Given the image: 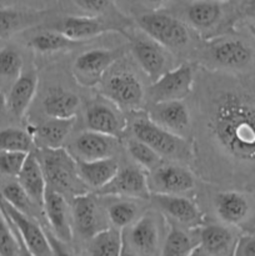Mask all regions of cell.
Masks as SVG:
<instances>
[{
	"instance_id": "ffe728a7",
	"label": "cell",
	"mask_w": 255,
	"mask_h": 256,
	"mask_svg": "<svg viewBox=\"0 0 255 256\" xmlns=\"http://www.w3.org/2000/svg\"><path fill=\"white\" fill-rule=\"evenodd\" d=\"M224 16V0H192L184 10L182 22L202 39L215 36Z\"/></svg>"
},
{
	"instance_id": "681fc988",
	"label": "cell",
	"mask_w": 255,
	"mask_h": 256,
	"mask_svg": "<svg viewBox=\"0 0 255 256\" xmlns=\"http://www.w3.org/2000/svg\"><path fill=\"white\" fill-rule=\"evenodd\" d=\"M249 30H250V34L252 35V38H254L255 40V25H249Z\"/></svg>"
},
{
	"instance_id": "5b68a950",
	"label": "cell",
	"mask_w": 255,
	"mask_h": 256,
	"mask_svg": "<svg viewBox=\"0 0 255 256\" xmlns=\"http://www.w3.org/2000/svg\"><path fill=\"white\" fill-rule=\"evenodd\" d=\"M34 152L39 160L49 189L60 192L65 198L70 196L72 199L90 192L79 178L76 160L66 149L36 148Z\"/></svg>"
},
{
	"instance_id": "f1b7e54d",
	"label": "cell",
	"mask_w": 255,
	"mask_h": 256,
	"mask_svg": "<svg viewBox=\"0 0 255 256\" xmlns=\"http://www.w3.org/2000/svg\"><path fill=\"white\" fill-rule=\"evenodd\" d=\"M105 198L109 199V202L104 206L109 225L122 232L136 222L148 210L145 208V202H145V200L114 196Z\"/></svg>"
},
{
	"instance_id": "bcb514c9",
	"label": "cell",
	"mask_w": 255,
	"mask_h": 256,
	"mask_svg": "<svg viewBox=\"0 0 255 256\" xmlns=\"http://www.w3.org/2000/svg\"><path fill=\"white\" fill-rule=\"evenodd\" d=\"M188 256H208V255L205 254V252H202V248H200L199 245H198V246L195 248V249L192 250V252H190V254L188 255Z\"/></svg>"
},
{
	"instance_id": "9c48e42d",
	"label": "cell",
	"mask_w": 255,
	"mask_h": 256,
	"mask_svg": "<svg viewBox=\"0 0 255 256\" xmlns=\"http://www.w3.org/2000/svg\"><path fill=\"white\" fill-rule=\"evenodd\" d=\"M166 220L156 212L148 209L136 222L124 232V244L136 256H159L166 236Z\"/></svg>"
},
{
	"instance_id": "60d3db41",
	"label": "cell",
	"mask_w": 255,
	"mask_h": 256,
	"mask_svg": "<svg viewBox=\"0 0 255 256\" xmlns=\"http://www.w3.org/2000/svg\"><path fill=\"white\" fill-rule=\"evenodd\" d=\"M44 229L45 232H46L48 240H49L50 242V246H52V256H78L76 252H75L74 250H72V248L70 246V244L58 239L46 226H44Z\"/></svg>"
},
{
	"instance_id": "2e32d148",
	"label": "cell",
	"mask_w": 255,
	"mask_h": 256,
	"mask_svg": "<svg viewBox=\"0 0 255 256\" xmlns=\"http://www.w3.org/2000/svg\"><path fill=\"white\" fill-rule=\"evenodd\" d=\"M146 115L158 126L192 142V112L185 100L149 104Z\"/></svg>"
},
{
	"instance_id": "7a4b0ae2",
	"label": "cell",
	"mask_w": 255,
	"mask_h": 256,
	"mask_svg": "<svg viewBox=\"0 0 255 256\" xmlns=\"http://www.w3.org/2000/svg\"><path fill=\"white\" fill-rule=\"evenodd\" d=\"M196 52L199 68L212 72L236 74L249 69L254 62L252 45L242 38L229 32L204 39Z\"/></svg>"
},
{
	"instance_id": "f907efd6",
	"label": "cell",
	"mask_w": 255,
	"mask_h": 256,
	"mask_svg": "<svg viewBox=\"0 0 255 256\" xmlns=\"http://www.w3.org/2000/svg\"><path fill=\"white\" fill-rule=\"evenodd\" d=\"M188 2H192V0H188Z\"/></svg>"
},
{
	"instance_id": "7dc6e473",
	"label": "cell",
	"mask_w": 255,
	"mask_h": 256,
	"mask_svg": "<svg viewBox=\"0 0 255 256\" xmlns=\"http://www.w3.org/2000/svg\"><path fill=\"white\" fill-rule=\"evenodd\" d=\"M122 256H136L134 254V252H132V250L129 249V248L126 246V245L124 244V248H122Z\"/></svg>"
},
{
	"instance_id": "83f0119b",
	"label": "cell",
	"mask_w": 255,
	"mask_h": 256,
	"mask_svg": "<svg viewBox=\"0 0 255 256\" xmlns=\"http://www.w3.org/2000/svg\"><path fill=\"white\" fill-rule=\"evenodd\" d=\"M26 38V46L40 55H52L60 52H72L78 48L84 46L86 42L72 40L64 34L46 28H36Z\"/></svg>"
},
{
	"instance_id": "52a82bcc",
	"label": "cell",
	"mask_w": 255,
	"mask_h": 256,
	"mask_svg": "<svg viewBox=\"0 0 255 256\" xmlns=\"http://www.w3.org/2000/svg\"><path fill=\"white\" fill-rule=\"evenodd\" d=\"M130 22L126 18L89 16V15H68L55 22H46L42 28L55 30L72 40L89 42L90 40L108 32L124 35L129 30Z\"/></svg>"
},
{
	"instance_id": "484cf974",
	"label": "cell",
	"mask_w": 255,
	"mask_h": 256,
	"mask_svg": "<svg viewBox=\"0 0 255 256\" xmlns=\"http://www.w3.org/2000/svg\"><path fill=\"white\" fill-rule=\"evenodd\" d=\"M75 122L76 119L46 118L36 125L30 124L26 129L34 138L35 145H38V148L59 149L64 148L62 145L69 138Z\"/></svg>"
},
{
	"instance_id": "1f68e13d",
	"label": "cell",
	"mask_w": 255,
	"mask_h": 256,
	"mask_svg": "<svg viewBox=\"0 0 255 256\" xmlns=\"http://www.w3.org/2000/svg\"><path fill=\"white\" fill-rule=\"evenodd\" d=\"M195 232L196 230H188L168 222L166 236L159 256L189 255L199 245V234Z\"/></svg>"
},
{
	"instance_id": "f6af8a7d",
	"label": "cell",
	"mask_w": 255,
	"mask_h": 256,
	"mask_svg": "<svg viewBox=\"0 0 255 256\" xmlns=\"http://www.w3.org/2000/svg\"><path fill=\"white\" fill-rule=\"evenodd\" d=\"M6 112V94L0 89V116Z\"/></svg>"
},
{
	"instance_id": "d6a6232c",
	"label": "cell",
	"mask_w": 255,
	"mask_h": 256,
	"mask_svg": "<svg viewBox=\"0 0 255 256\" xmlns=\"http://www.w3.org/2000/svg\"><path fill=\"white\" fill-rule=\"evenodd\" d=\"M25 68L24 55L19 46L6 44L0 46V89L6 94L12 82Z\"/></svg>"
},
{
	"instance_id": "7402d4cb",
	"label": "cell",
	"mask_w": 255,
	"mask_h": 256,
	"mask_svg": "<svg viewBox=\"0 0 255 256\" xmlns=\"http://www.w3.org/2000/svg\"><path fill=\"white\" fill-rule=\"evenodd\" d=\"M212 206L218 220L232 228H242L252 215V200L240 190L216 192L212 196Z\"/></svg>"
},
{
	"instance_id": "e575fe53",
	"label": "cell",
	"mask_w": 255,
	"mask_h": 256,
	"mask_svg": "<svg viewBox=\"0 0 255 256\" xmlns=\"http://www.w3.org/2000/svg\"><path fill=\"white\" fill-rule=\"evenodd\" d=\"M124 248L122 230L109 226L88 242L85 256H122Z\"/></svg>"
},
{
	"instance_id": "30bf717a",
	"label": "cell",
	"mask_w": 255,
	"mask_h": 256,
	"mask_svg": "<svg viewBox=\"0 0 255 256\" xmlns=\"http://www.w3.org/2000/svg\"><path fill=\"white\" fill-rule=\"evenodd\" d=\"M196 72L198 66L192 62H182L152 82L146 89V99L150 104L185 100L194 90Z\"/></svg>"
},
{
	"instance_id": "74e56055",
	"label": "cell",
	"mask_w": 255,
	"mask_h": 256,
	"mask_svg": "<svg viewBox=\"0 0 255 256\" xmlns=\"http://www.w3.org/2000/svg\"><path fill=\"white\" fill-rule=\"evenodd\" d=\"M74 4L79 8L84 15L89 16H106L124 19V15L116 8L115 0H74Z\"/></svg>"
},
{
	"instance_id": "ac0fdd59",
	"label": "cell",
	"mask_w": 255,
	"mask_h": 256,
	"mask_svg": "<svg viewBox=\"0 0 255 256\" xmlns=\"http://www.w3.org/2000/svg\"><path fill=\"white\" fill-rule=\"evenodd\" d=\"M94 194L102 198H129L149 202L152 192L148 185V172L138 165L120 166L110 182Z\"/></svg>"
},
{
	"instance_id": "ee69618b",
	"label": "cell",
	"mask_w": 255,
	"mask_h": 256,
	"mask_svg": "<svg viewBox=\"0 0 255 256\" xmlns=\"http://www.w3.org/2000/svg\"><path fill=\"white\" fill-rule=\"evenodd\" d=\"M144 2L145 4L152 6V10H158L162 6H164V5L166 4V2H169L170 0H144Z\"/></svg>"
},
{
	"instance_id": "8d00e7d4",
	"label": "cell",
	"mask_w": 255,
	"mask_h": 256,
	"mask_svg": "<svg viewBox=\"0 0 255 256\" xmlns=\"http://www.w3.org/2000/svg\"><path fill=\"white\" fill-rule=\"evenodd\" d=\"M125 149L128 154L132 158V162L144 169L146 172H152L155 168L159 166L162 162V158L158 152H155L149 145L142 142V140L136 139L134 136L128 138L125 142Z\"/></svg>"
},
{
	"instance_id": "cb8c5ba5",
	"label": "cell",
	"mask_w": 255,
	"mask_h": 256,
	"mask_svg": "<svg viewBox=\"0 0 255 256\" xmlns=\"http://www.w3.org/2000/svg\"><path fill=\"white\" fill-rule=\"evenodd\" d=\"M42 215L48 224V229L62 242H70L74 239L72 224V210L66 198L55 190L46 188L42 205Z\"/></svg>"
},
{
	"instance_id": "f546056e",
	"label": "cell",
	"mask_w": 255,
	"mask_h": 256,
	"mask_svg": "<svg viewBox=\"0 0 255 256\" xmlns=\"http://www.w3.org/2000/svg\"><path fill=\"white\" fill-rule=\"evenodd\" d=\"M120 164L118 156L106 159L94 160V162H82L76 160V169L79 178L89 190L98 192L110 182L119 170Z\"/></svg>"
},
{
	"instance_id": "6da1fadb",
	"label": "cell",
	"mask_w": 255,
	"mask_h": 256,
	"mask_svg": "<svg viewBox=\"0 0 255 256\" xmlns=\"http://www.w3.org/2000/svg\"><path fill=\"white\" fill-rule=\"evenodd\" d=\"M198 68L192 99V162L208 184L255 186V84Z\"/></svg>"
},
{
	"instance_id": "ab89813d",
	"label": "cell",
	"mask_w": 255,
	"mask_h": 256,
	"mask_svg": "<svg viewBox=\"0 0 255 256\" xmlns=\"http://www.w3.org/2000/svg\"><path fill=\"white\" fill-rule=\"evenodd\" d=\"M26 158V152L0 150V178H18Z\"/></svg>"
},
{
	"instance_id": "603a6c76",
	"label": "cell",
	"mask_w": 255,
	"mask_h": 256,
	"mask_svg": "<svg viewBox=\"0 0 255 256\" xmlns=\"http://www.w3.org/2000/svg\"><path fill=\"white\" fill-rule=\"evenodd\" d=\"M39 86L36 68L25 65L24 70L6 92V112L15 119H22L29 112Z\"/></svg>"
},
{
	"instance_id": "7c38bea8",
	"label": "cell",
	"mask_w": 255,
	"mask_h": 256,
	"mask_svg": "<svg viewBox=\"0 0 255 256\" xmlns=\"http://www.w3.org/2000/svg\"><path fill=\"white\" fill-rule=\"evenodd\" d=\"M70 210L72 232H76L86 242L110 226L104 206L99 202L96 194L89 192L72 198Z\"/></svg>"
},
{
	"instance_id": "9a60e30c",
	"label": "cell",
	"mask_w": 255,
	"mask_h": 256,
	"mask_svg": "<svg viewBox=\"0 0 255 256\" xmlns=\"http://www.w3.org/2000/svg\"><path fill=\"white\" fill-rule=\"evenodd\" d=\"M0 209L12 224L22 246L32 256H52L44 226L35 218L18 212L0 198Z\"/></svg>"
},
{
	"instance_id": "836d02e7",
	"label": "cell",
	"mask_w": 255,
	"mask_h": 256,
	"mask_svg": "<svg viewBox=\"0 0 255 256\" xmlns=\"http://www.w3.org/2000/svg\"><path fill=\"white\" fill-rule=\"evenodd\" d=\"M2 179L4 182L0 184V198L6 204H9L18 212L35 218V219L42 215V210L32 202L29 195L19 184L16 178H2Z\"/></svg>"
},
{
	"instance_id": "8fae6325",
	"label": "cell",
	"mask_w": 255,
	"mask_h": 256,
	"mask_svg": "<svg viewBox=\"0 0 255 256\" xmlns=\"http://www.w3.org/2000/svg\"><path fill=\"white\" fill-rule=\"evenodd\" d=\"M149 202L170 224L188 230H198L205 224V216L198 202L185 195L152 194Z\"/></svg>"
},
{
	"instance_id": "4fadbf2b",
	"label": "cell",
	"mask_w": 255,
	"mask_h": 256,
	"mask_svg": "<svg viewBox=\"0 0 255 256\" xmlns=\"http://www.w3.org/2000/svg\"><path fill=\"white\" fill-rule=\"evenodd\" d=\"M148 185L152 194L185 195L196 188L198 179L188 165L162 162L152 172H148Z\"/></svg>"
},
{
	"instance_id": "b9f144b4",
	"label": "cell",
	"mask_w": 255,
	"mask_h": 256,
	"mask_svg": "<svg viewBox=\"0 0 255 256\" xmlns=\"http://www.w3.org/2000/svg\"><path fill=\"white\" fill-rule=\"evenodd\" d=\"M234 256H255V234L240 235Z\"/></svg>"
},
{
	"instance_id": "7bdbcfd3",
	"label": "cell",
	"mask_w": 255,
	"mask_h": 256,
	"mask_svg": "<svg viewBox=\"0 0 255 256\" xmlns=\"http://www.w3.org/2000/svg\"><path fill=\"white\" fill-rule=\"evenodd\" d=\"M242 229L245 232H250V234H255V210L252 212V215L249 216V219L242 224Z\"/></svg>"
},
{
	"instance_id": "8992f818",
	"label": "cell",
	"mask_w": 255,
	"mask_h": 256,
	"mask_svg": "<svg viewBox=\"0 0 255 256\" xmlns=\"http://www.w3.org/2000/svg\"><path fill=\"white\" fill-rule=\"evenodd\" d=\"M140 32L162 45L170 54L182 55L192 44V29L179 18L168 12L152 10L135 19Z\"/></svg>"
},
{
	"instance_id": "ba28073f",
	"label": "cell",
	"mask_w": 255,
	"mask_h": 256,
	"mask_svg": "<svg viewBox=\"0 0 255 256\" xmlns=\"http://www.w3.org/2000/svg\"><path fill=\"white\" fill-rule=\"evenodd\" d=\"M129 46L94 48L78 55L72 64V75L80 86L94 88L102 82L110 68L126 56Z\"/></svg>"
},
{
	"instance_id": "f35d334b",
	"label": "cell",
	"mask_w": 255,
	"mask_h": 256,
	"mask_svg": "<svg viewBox=\"0 0 255 256\" xmlns=\"http://www.w3.org/2000/svg\"><path fill=\"white\" fill-rule=\"evenodd\" d=\"M0 256H22L19 239L2 209H0Z\"/></svg>"
},
{
	"instance_id": "e0dca14e",
	"label": "cell",
	"mask_w": 255,
	"mask_h": 256,
	"mask_svg": "<svg viewBox=\"0 0 255 256\" xmlns=\"http://www.w3.org/2000/svg\"><path fill=\"white\" fill-rule=\"evenodd\" d=\"M86 130L110 135L122 140L126 129V116L114 102L99 95L88 104L84 112Z\"/></svg>"
},
{
	"instance_id": "d4e9b609",
	"label": "cell",
	"mask_w": 255,
	"mask_h": 256,
	"mask_svg": "<svg viewBox=\"0 0 255 256\" xmlns=\"http://www.w3.org/2000/svg\"><path fill=\"white\" fill-rule=\"evenodd\" d=\"M199 246L208 256H234L240 235L222 222H205L198 230Z\"/></svg>"
},
{
	"instance_id": "44dd1931",
	"label": "cell",
	"mask_w": 255,
	"mask_h": 256,
	"mask_svg": "<svg viewBox=\"0 0 255 256\" xmlns=\"http://www.w3.org/2000/svg\"><path fill=\"white\" fill-rule=\"evenodd\" d=\"M120 142L122 140L118 138L85 130L70 142L69 152L75 160L94 162L116 156V152L120 149Z\"/></svg>"
},
{
	"instance_id": "4dcf8cb0",
	"label": "cell",
	"mask_w": 255,
	"mask_h": 256,
	"mask_svg": "<svg viewBox=\"0 0 255 256\" xmlns=\"http://www.w3.org/2000/svg\"><path fill=\"white\" fill-rule=\"evenodd\" d=\"M16 179L22 189L25 190V192L32 200V202L42 212V205H44V198L48 186L44 172H42L39 160H38L34 152L28 154L26 160H25Z\"/></svg>"
},
{
	"instance_id": "3957f363",
	"label": "cell",
	"mask_w": 255,
	"mask_h": 256,
	"mask_svg": "<svg viewBox=\"0 0 255 256\" xmlns=\"http://www.w3.org/2000/svg\"><path fill=\"white\" fill-rule=\"evenodd\" d=\"M115 62L102 78L100 95L114 102L120 110L130 114L142 112L146 102V89L140 75L130 65Z\"/></svg>"
},
{
	"instance_id": "5bb4252c",
	"label": "cell",
	"mask_w": 255,
	"mask_h": 256,
	"mask_svg": "<svg viewBox=\"0 0 255 256\" xmlns=\"http://www.w3.org/2000/svg\"><path fill=\"white\" fill-rule=\"evenodd\" d=\"M125 38L129 42V50L135 62L152 82L172 69V65L169 64L170 52L152 38L142 32L136 34L130 30H128Z\"/></svg>"
},
{
	"instance_id": "c3c4849f",
	"label": "cell",
	"mask_w": 255,
	"mask_h": 256,
	"mask_svg": "<svg viewBox=\"0 0 255 256\" xmlns=\"http://www.w3.org/2000/svg\"><path fill=\"white\" fill-rule=\"evenodd\" d=\"M16 236H18V235H16ZM18 239H19V238H18ZM19 242H20V240H19ZM20 246H22V256H32V255L29 254V252H26V249H25V248L22 246V242H20Z\"/></svg>"
},
{
	"instance_id": "d590c367",
	"label": "cell",
	"mask_w": 255,
	"mask_h": 256,
	"mask_svg": "<svg viewBox=\"0 0 255 256\" xmlns=\"http://www.w3.org/2000/svg\"><path fill=\"white\" fill-rule=\"evenodd\" d=\"M35 149L34 138L28 129L18 126L0 128V150L29 154Z\"/></svg>"
},
{
	"instance_id": "277c9868",
	"label": "cell",
	"mask_w": 255,
	"mask_h": 256,
	"mask_svg": "<svg viewBox=\"0 0 255 256\" xmlns=\"http://www.w3.org/2000/svg\"><path fill=\"white\" fill-rule=\"evenodd\" d=\"M132 136L149 145L162 159L192 166V142L166 132L148 118L146 112H134L130 120Z\"/></svg>"
},
{
	"instance_id": "4316f807",
	"label": "cell",
	"mask_w": 255,
	"mask_h": 256,
	"mask_svg": "<svg viewBox=\"0 0 255 256\" xmlns=\"http://www.w3.org/2000/svg\"><path fill=\"white\" fill-rule=\"evenodd\" d=\"M82 108V99L72 90L62 86H52L42 99V110L46 118L55 119H76Z\"/></svg>"
},
{
	"instance_id": "d6986e66",
	"label": "cell",
	"mask_w": 255,
	"mask_h": 256,
	"mask_svg": "<svg viewBox=\"0 0 255 256\" xmlns=\"http://www.w3.org/2000/svg\"><path fill=\"white\" fill-rule=\"evenodd\" d=\"M52 15V9H36L16 5L0 6V42L42 26Z\"/></svg>"
}]
</instances>
